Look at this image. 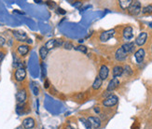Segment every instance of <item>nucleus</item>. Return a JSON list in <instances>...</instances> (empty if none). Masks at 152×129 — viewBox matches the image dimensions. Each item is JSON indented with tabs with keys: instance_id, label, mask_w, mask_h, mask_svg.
<instances>
[{
	"instance_id": "nucleus-37",
	"label": "nucleus",
	"mask_w": 152,
	"mask_h": 129,
	"mask_svg": "<svg viewBox=\"0 0 152 129\" xmlns=\"http://www.w3.org/2000/svg\"><path fill=\"white\" fill-rule=\"evenodd\" d=\"M149 27H150V28H152V22H150V23H149Z\"/></svg>"
},
{
	"instance_id": "nucleus-6",
	"label": "nucleus",
	"mask_w": 152,
	"mask_h": 129,
	"mask_svg": "<svg viewBox=\"0 0 152 129\" xmlns=\"http://www.w3.org/2000/svg\"><path fill=\"white\" fill-rule=\"evenodd\" d=\"M36 125V122H35V120L31 117H28V118H25L22 121V127L24 129H32Z\"/></svg>"
},
{
	"instance_id": "nucleus-1",
	"label": "nucleus",
	"mask_w": 152,
	"mask_h": 129,
	"mask_svg": "<svg viewBox=\"0 0 152 129\" xmlns=\"http://www.w3.org/2000/svg\"><path fill=\"white\" fill-rule=\"evenodd\" d=\"M128 10L131 15H138L141 11V3L139 1H133Z\"/></svg>"
},
{
	"instance_id": "nucleus-23",
	"label": "nucleus",
	"mask_w": 152,
	"mask_h": 129,
	"mask_svg": "<svg viewBox=\"0 0 152 129\" xmlns=\"http://www.w3.org/2000/svg\"><path fill=\"white\" fill-rule=\"evenodd\" d=\"M142 12L144 14H150L152 13V5H148L147 7H145L142 10Z\"/></svg>"
},
{
	"instance_id": "nucleus-36",
	"label": "nucleus",
	"mask_w": 152,
	"mask_h": 129,
	"mask_svg": "<svg viewBox=\"0 0 152 129\" xmlns=\"http://www.w3.org/2000/svg\"><path fill=\"white\" fill-rule=\"evenodd\" d=\"M16 129H23V127H22V126H19L18 128H16Z\"/></svg>"
},
{
	"instance_id": "nucleus-2",
	"label": "nucleus",
	"mask_w": 152,
	"mask_h": 129,
	"mask_svg": "<svg viewBox=\"0 0 152 129\" xmlns=\"http://www.w3.org/2000/svg\"><path fill=\"white\" fill-rule=\"evenodd\" d=\"M119 101V98L117 96H114V95H111L109 96H107L104 100L103 101V105L104 107H107V108H110V107H114L115 105L118 103Z\"/></svg>"
},
{
	"instance_id": "nucleus-19",
	"label": "nucleus",
	"mask_w": 152,
	"mask_h": 129,
	"mask_svg": "<svg viewBox=\"0 0 152 129\" xmlns=\"http://www.w3.org/2000/svg\"><path fill=\"white\" fill-rule=\"evenodd\" d=\"M102 84H103V80L99 78V77H97L95 80H94V83H92V88L94 90H98L99 88H100L101 86H102Z\"/></svg>"
},
{
	"instance_id": "nucleus-7",
	"label": "nucleus",
	"mask_w": 152,
	"mask_h": 129,
	"mask_svg": "<svg viewBox=\"0 0 152 129\" xmlns=\"http://www.w3.org/2000/svg\"><path fill=\"white\" fill-rule=\"evenodd\" d=\"M127 56H128V54L124 51V50L122 49L121 47L117 50L116 54H115V57L118 61H124L127 58Z\"/></svg>"
},
{
	"instance_id": "nucleus-21",
	"label": "nucleus",
	"mask_w": 152,
	"mask_h": 129,
	"mask_svg": "<svg viewBox=\"0 0 152 129\" xmlns=\"http://www.w3.org/2000/svg\"><path fill=\"white\" fill-rule=\"evenodd\" d=\"M45 47H46V49L48 50V51L55 48V39H50L49 41L45 44Z\"/></svg>"
},
{
	"instance_id": "nucleus-24",
	"label": "nucleus",
	"mask_w": 152,
	"mask_h": 129,
	"mask_svg": "<svg viewBox=\"0 0 152 129\" xmlns=\"http://www.w3.org/2000/svg\"><path fill=\"white\" fill-rule=\"evenodd\" d=\"M77 51H82L83 54H86L87 52V51H88V48L86 46H84V45H79V46H77L75 48Z\"/></svg>"
},
{
	"instance_id": "nucleus-28",
	"label": "nucleus",
	"mask_w": 152,
	"mask_h": 129,
	"mask_svg": "<svg viewBox=\"0 0 152 129\" xmlns=\"http://www.w3.org/2000/svg\"><path fill=\"white\" fill-rule=\"evenodd\" d=\"M6 43V39L3 38V37H1V36H0V47H1V46H3L4 44Z\"/></svg>"
},
{
	"instance_id": "nucleus-17",
	"label": "nucleus",
	"mask_w": 152,
	"mask_h": 129,
	"mask_svg": "<svg viewBox=\"0 0 152 129\" xmlns=\"http://www.w3.org/2000/svg\"><path fill=\"white\" fill-rule=\"evenodd\" d=\"M123 74V67H120V66H116L113 68V77L117 78V77H120Z\"/></svg>"
},
{
	"instance_id": "nucleus-12",
	"label": "nucleus",
	"mask_w": 152,
	"mask_h": 129,
	"mask_svg": "<svg viewBox=\"0 0 152 129\" xmlns=\"http://www.w3.org/2000/svg\"><path fill=\"white\" fill-rule=\"evenodd\" d=\"M119 85H120V80H119V79L118 78H113L112 80L109 81L108 86H107V91L108 92H112Z\"/></svg>"
},
{
	"instance_id": "nucleus-11",
	"label": "nucleus",
	"mask_w": 152,
	"mask_h": 129,
	"mask_svg": "<svg viewBox=\"0 0 152 129\" xmlns=\"http://www.w3.org/2000/svg\"><path fill=\"white\" fill-rule=\"evenodd\" d=\"M13 36L14 38L19 40V41H26L27 39V36L24 32H22V31H17V30H14L13 32Z\"/></svg>"
},
{
	"instance_id": "nucleus-13",
	"label": "nucleus",
	"mask_w": 152,
	"mask_h": 129,
	"mask_svg": "<svg viewBox=\"0 0 152 129\" xmlns=\"http://www.w3.org/2000/svg\"><path fill=\"white\" fill-rule=\"evenodd\" d=\"M145 55H146V52L144 51V49H139L138 51H135V54H134V57H135V60L138 64L142 63L144 61V58H145Z\"/></svg>"
},
{
	"instance_id": "nucleus-10",
	"label": "nucleus",
	"mask_w": 152,
	"mask_h": 129,
	"mask_svg": "<svg viewBox=\"0 0 152 129\" xmlns=\"http://www.w3.org/2000/svg\"><path fill=\"white\" fill-rule=\"evenodd\" d=\"M108 74H109V69L107 66H102L100 67V70H99V76L98 77L100 78L102 80H107L108 77Z\"/></svg>"
},
{
	"instance_id": "nucleus-27",
	"label": "nucleus",
	"mask_w": 152,
	"mask_h": 129,
	"mask_svg": "<svg viewBox=\"0 0 152 129\" xmlns=\"http://www.w3.org/2000/svg\"><path fill=\"white\" fill-rule=\"evenodd\" d=\"M63 45V39H60V38L55 39V47H61Z\"/></svg>"
},
{
	"instance_id": "nucleus-35",
	"label": "nucleus",
	"mask_w": 152,
	"mask_h": 129,
	"mask_svg": "<svg viewBox=\"0 0 152 129\" xmlns=\"http://www.w3.org/2000/svg\"><path fill=\"white\" fill-rule=\"evenodd\" d=\"M66 129H75V128H73L72 126H70V125H67V126L66 127Z\"/></svg>"
},
{
	"instance_id": "nucleus-15",
	"label": "nucleus",
	"mask_w": 152,
	"mask_h": 129,
	"mask_svg": "<svg viewBox=\"0 0 152 129\" xmlns=\"http://www.w3.org/2000/svg\"><path fill=\"white\" fill-rule=\"evenodd\" d=\"M121 48L124 50L125 52H127V54H131V52H133V50H134V43H133V42L125 43V44H123L121 46Z\"/></svg>"
},
{
	"instance_id": "nucleus-25",
	"label": "nucleus",
	"mask_w": 152,
	"mask_h": 129,
	"mask_svg": "<svg viewBox=\"0 0 152 129\" xmlns=\"http://www.w3.org/2000/svg\"><path fill=\"white\" fill-rule=\"evenodd\" d=\"M123 73L125 75H127V76H129V75H131L133 73V70L129 66H125L124 68H123Z\"/></svg>"
},
{
	"instance_id": "nucleus-32",
	"label": "nucleus",
	"mask_w": 152,
	"mask_h": 129,
	"mask_svg": "<svg viewBox=\"0 0 152 129\" xmlns=\"http://www.w3.org/2000/svg\"><path fill=\"white\" fill-rule=\"evenodd\" d=\"M58 13H60V14H66V10H63V9L61 8H58Z\"/></svg>"
},
{
	"instance_id": "nucleus-33",
	"label": "nucleus",
	"mask_w": 152,
	"mask_h": 129,
	"mask_svg": "<svg viewBox=\"0 0 152 129\" xmlns=\"http://www.w3.org/2000/svg\"><path fill=\"white\" fill-rule=\"evenodd\" d=\"M4 56H5V54H4V52H2V51H0V64H1V62L3 61V59H4Z\"/></svg>"
},
{
	"instance_id": "nucleus-9",
	"label": "nucleus",
	"mask_w": 152,
	"mask_h": 129,
	"mask_svg": "<svg viewBox=\"0 0 152 129\" xmlns=\"http://www.w3.org/2000/svg\"><path fill=\"white\" fill-rule=\"evenodd\" d=\"M88 121L90 122L91 124V126L92 128H99L101 126V120L98 118V117H94V116H90L89 118H88Z\"/></svg>"
},
{
	"instance_id": "nucleus-8",
	"label": "nucleus",
	"mask_w": 152,
	"mask_h": 129,
	"mask_svg": "<svg viewBox=\"0 0 152 129\" xmlns=\"http://www.w3.org/2000/svg\"><path fill=\"white\" fill-rule=\"evenodd\" d=\"M148 39V33L147 32H142L139 34V36L135 39V44L138 46H142L146 43Z\"/></svg>"
},
{
	"instance_id": "nucleus-5",
	"label": "nucleus",
	"mask_w": 152,
	"mask_h": 129,
	"mask_svg": "<svg viewBox=\"0 0 152 129\" xmlns=\"http://www.w3.org/2000/svg\"><path fill=\"white\" fill-rule=\"evenodd\" d=\"M115 34V30L114 29H110V30H107V31H104L101 34L100 36V40L101 41H107V40H109L111 38H112L114 36Z\"/></svg>"
},
{
	"instance_id": "nucleus-22",
	"label": "nucleus",
	"mask_w": 152,
	"mask_h": 129,
	"mask_svg": "<svg viewBox=\"0 0 152 129\" xmlns=\"http://www.w3.org/2000/svg\"><path fill=\"white\" fill-rule=\"evenodd\" d=\"M80 122H82V124L84 125L85 126V129H91V124L90 122L88 121V119H85V118H80L79 119Z\"/></svg>"
},
{
	"instance_id": "nucleus-34",
	"label": "nucleus",
	"mask_w": 152,
	"mask_h": 129,
	"mask_svg": "<svg viewBox=\"0 0 152 129\" xmlns=\"http://www.w3.org/2000/svg\"><path fill=\"white\" fill-rule=\"evenodd\" d=\"M77 98L82 99V98H83V93H79V95H78V96H77Z\"/></svg>"
},
{
	"instance_id": "nucleus-26",
	"label": "nucleus",
	"mask_w": 152,
	"mask_h": 129,
	"mask_svg": "<svg viewBox=\"0 0 152 129\" xmlns=\"http://www.w3.org/2000/svg\"><path fill=\"white\" fill-rule=\"evenodd\" d=\"M63 47H65V49H66V50H71L72 48H74L73 43L70 41H66L63 43Z\"/></svg>"
},
{
	"instance_id": "nucleus-29",
	"label": "nucleus",
	"mask_w": 152,
	"mask_h": 129,
	"mask_svg": "<svg viewBox=\"0 0 152 129\" xmlns=\"http://www.w3.org/2000/svg\"><path fill=\"white\" fill-rule=\"evenodd\" d=\"M50 80H46L45 83H44V87L46 88V89H48V88L50 87Z\"/></svg>"
},
{
	"instance_id": "nucleus-18",
	"label": "nucleus",
	"mask_w": 152,
	"mask_h": 129,
	"mask_svg": "<svg viewBox=\"0 0 152 129\" xmlns=\"http://www.w3.org/2000/svg\"><path fill=\"white\" fill-rule=\"evenodd\" d=\"M132 2H133L132 0H120L119 3L122 9H129Z\"/></svg>"
},
{
	"instance_id": "nucleus-31",
	"label": "nucleus",
	"mask_w": 152,
	"mask_h": 129,
	"mask_svg": "<svg viewBox=\"0 0 152 129\" xmlns=\"http://www.w3.org/2000/svg\"><path fill=\"white\" fill-rule=\"evenodd\" d=\"M41 67H42V71H43V73H42V77H45V76H46V68H45V64H41Z\"/></svg>"
},
{
	"instance_id": "nucleus-3",
	"label": "nucleus",
	"mask_w": 152,
	"mask_h": 129,
	"mask_svg": "<svg viewBox=\"0 0 152 129\" xmlns=\"http://www.w3.org/2000/svg\"><path fill=\"white\" fill-rule=\"evenodd\" d=\"M26 77V70L24 67H18L15 70L14 78L17 81H22Z\"/></svg>"
},
{
	"instance_id": "nucleus-20",
	"label": "nucleus",
	"mask_w": 152,
	"mask_h": 129,
	"mask_svg": "<svg viewBox=\"0 0 152 129\" xmlns=\"http://www.w3.org/2000/svg\"><path fill=\"white\" fill-rule=\"evenodd\" d=\"M48 54H49V51L46 49L45 46L41 47V48L39 49V55H40V57H41L42 60L45 59V58L47 57V55H48Z\"/></svg>"
},
{
	"instance_id": "nucleus-30",
	"label": "nucleus",
	"mask_w": 152,
	"mask_h": 129,
	"mask_svg": "<svg viewBox=\"0 0 152 129\" xmlns=\"http://www.w3.org/2000/svg\"><path fill=\"white\" fill-rule=\"evenodd\" d=\"M33 91H34V93H35V95H36V96H37L38 95V89H37V86H33Z\"/></svg>"
},
{
	"instance_id": "nucleus-16",
	"label": "nucleus",
	"mask_w": 152,
	"mask_h": 129,
	"mask_svg": "<svg viewBox=\"0 0 152 129\" xmlns=\"http://www.w3.org/2000/svg\"><path fill=\"white\" fill-rule=\"evenodd\" d=\"M18 52L22 56H25L29 52V46L28 45H20L18 47Z\"/></svg>"
},
{
	"instance_id": "nucleus-14",
	"label": "nucleus",
	"mask_w": 152,
	"mask_h": 129,
	"mask_svg": "<svg viewBox=\"0 0 152 129\" xmlns=\"http://www.w3.org/2000/svg\"><path fill=\"white\" fill-rule=\"evenodd\" d=\"M123 37L127 40L133 38V28L131 26H127V27L124 28V30H123Z\"/></svg>"
},
{
	"instance_id": "nucleus-4",
	"label": "nucleus",
	"mask_w": 152,
	"mask_h": 129,
	"mask_svg": "<svg viewBox=\"0 0 152 129\" xmlns=\"http://www.w3.org/2000/svg\"><path fill=\"white\" fill-rule=\"evenodd\" d=\"M26 97H27V93H26L25 89H21L16 95V99H17V102H18L19 105L24 104Z\"/></svg>"
}]
</instances>
